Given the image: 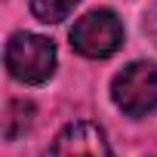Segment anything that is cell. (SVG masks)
Here are the masks:
<instances>
[{"label": "cell", "instance_id": "6da1fadb", "mask_svg": "<svg viewBox=\"0 0 157 157\" xmlns=\"http://www.w3.org/2000/svg\"><path fill=\"white\" fill-rule=\"evenodd\" d=\"M3 62L19 83L37 86V83H46L56 71V46L49 37H40L31 31H16L6 40Z\"/></svg>", "mask_w": 157, "mask_h": 157}, {"label": "cell", "instance_id": "7a4b0ae2", "mask_svg": "<svg viewBox=\"0 0 157 157\" xmlns=\"http://www.w3.org/2000/svg\"><path fill=\"white\" fill-rule=\"evenodd\" d=\"M114 105L129 117H145L157 108V65L154 62H132L111 80Z\"/></svg>", "mask_w": 157, "mask_h": 157}, {"label": "cell", "instance_id": "3957f363", "mask_svg": "<svg viewBox=\"0 0 157 157\" xmlns=\"http://www.w3.org/2000/svg\"><path fill=\"white\" fill-rule=\"evenodd\" d=\"M71 46L86 59H108L123 46V22L114 10H90L74 22Z\"/></svg>", "mask_w": 157, "mask_h": 157}, {"label": "cell", "instance_id": "277c9868", "mask_svg": "<svg viewBox=\"0 0 157 157\" xmlns=\"http://www.w3.org/2000/svg\"><path fill=\"white\" fill-rule=\"evenodd\" d=\"M43 157H111V148L99 123L74 120L59 129V136L52 139Z\"/></svg>", "mask_w": 157, "mask_h": 157}, {"label": "cell", "instance_id": "5b68a950", "mask_svg": "<svg viewBox=\"0 0 157 157\" xmlns=\"http://www.w3.org/2000/svg\"><path fill=\"white\" fill-rule=\"evenodd\" d=\"M34 123V105L25 102V99H13L3 111V139L6 142H16L19 136H25Z\"/></svg>", "mask_w": 157, "mask_h": 157}, {"label": "cell", "instance_id": "8992f818", "mask_svg": "<svg viewBox=\"0 0 157 157\" xmlns=\"http://www.w3.org/2000/svg\"><path fill=\"white\" fill-rule=\"evenodd\" d=\"M80 0H31V16L43 25H59L62 19L71 16V10Z\"/></svg>", "mask_w": 157, "mask_h": 157}]
</instances>
